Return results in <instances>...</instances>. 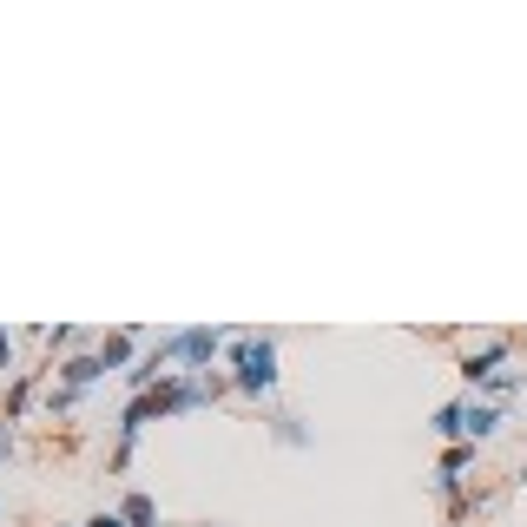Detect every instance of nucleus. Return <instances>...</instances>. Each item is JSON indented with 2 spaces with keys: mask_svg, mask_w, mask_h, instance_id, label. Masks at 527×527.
<instances>
[{
  "mask_svg": "<svg viewBox=\"0 0 527 527\" xmlns=\"http://www.w3.org/2000/svg\"><path fill=\"white\" fill-rule=\"evenodd\" d=\"M495 429H501V409H488V402H468V435L481 442V435H495Z\"/></svg>",
  "mask_w": 527,
  "mask_h": 527,
  "instance_id": "nucleus-5",
  "label": "nucleus"
},
{
  "mask_svg": "<svg viewBox=\"0 0 527 527\" xmlns=\"http://www.w3.org/2000/svg\"><path fill=\"white\" fill-rule=\"evenodd\" d=\"M7 455H14V435H7V429H0V462H7Z\"/></svg>",
  "mask_w": 527,
  "mask_h": 527,
  "instance_id": "nucleus-10",
  "label": "nucleus"
},
{
  "mask_svg": "<svg viewBox=\"0 0 527 527\" xmlns=\"http://www.w3.org/2000/svg\"><path fill=\"white\" fill-rule=\"evenodd\" d=\"M126 521H139V527H152V501H145V495H132V501H126Z\"/></svg>",
  "mask_w": 527,
  "mask_h": 527,
  "instance_id": "nucleus-7",
  "label": "nucleus"
},
{
  "mask_svg": "<svg viewBox=\"0 0 527 527\" xmlns=\"http://www.w3.org/2000/svg\"><path fill=\"white\" fill-rule=\"evenodd\" d=\"M501 363H508V343H488V350H468L462 356V376H468V383H495V376H501Z\"/></svg>",
  "mask_w": 527,
  "mask_h": 527,
  "instance_id": "nucleus-3",
  "label": "nucleus"
},
{
  "mask_svg": "<svg viewBox=\"0 0 527 527\" xmlns=\"http://www.w3.org/2000/svg\"><path fill=\"white\" fill-rule=\"evenodd\" d=\"M435 429L442 435H468V402H448L442 416H435Z\"/></svg>",
  "mask_w": 527,
  "mask_h": 527,
  "instance_id": "nucleus-6",
  "label": "nucleus"
},
{
  "mask_svg": "<svg viewBox=\"0 0 527 527\" xmlns=\"http://www.w3.org/2000/svg\"><path fill=\"white\" fill-rule=\"evenodd\" d=\"M86 527H126V514H106V508H99V514H93Z\"/></svg>",
  "mask_w": 527,
  "mask_h": 527,
  "instance_id": "nucleus-8",
  "label": "nucleus"
},
{
  "mask_svg": "<svg viewBox=\"0 0 527 527\" xmlns=\"http://www.w3.org/2000/svg\"><path fill=\"white\" fill-rule=\"evenodd\" d=\"M224 343H231V330H172L159 336V363H185V376H205Z\"/></svg>",
  "mask_w": 527,
  "mask_h": 527,
  "instance_id": "nucleus-2",
  "label": "nucleus"
},
{
  "mask_svg": "<svg viewBox=\"0 0 527 527\" xmlns=\"http://www.w3.org/2000/svg\"><path fill=\"white\" fill-rule=\"evenodd\" d=\"M106 376V356H73V363L60 369V383H66V396H80L86 383H99Z\"/></svg>",
  "mask_w": 527,
  "mask_h": 527,
  "instance_id": "nucleus-4",
  "label": "nucleus"
},
{
  "mask_svg": "<svg viewBox=\"0 0 527 527\" xmlns=\"http://www.w3.org/2000/svg\"><path fill=\"white\" fill-rule=\"evenodd\" d=\"M238 369H231V389L238 396H271L277 389V343L271 336H231Z\"/></svg>",
  "mask_w": 527,
  "mask_h": 527,
  "instance_id": "nucleus-1",
  "label": "nucleus"
},
{
  "mask_svg": "<svg viewBox=\"0 0 527 527\" xmlns=\"http://www.w3.org/2000/svg\"><path fill=\"white\" fill-rule=\"evenodd\" d=\"M7 363H14V336L0 330V369H7Z\"/></svg>",
  "mask_w": 527,
  "mask_h": 527,
  "instance_id": "nucleus-9",
  "label": "nucleus"
}]
</instances>
